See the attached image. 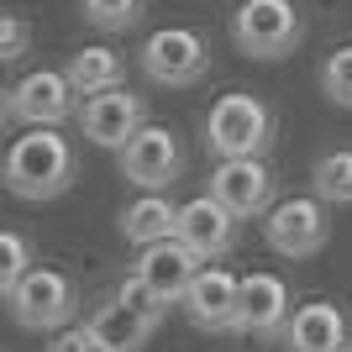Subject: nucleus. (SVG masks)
I'll return each instance as SVG.
<instances>
[{"label":"nucleus","instance_id":"nucleus-1","mask_svg":"<svg viewBox=\"0 0 352 352\" xmlns=\"http://www.w3.org/2000/svg\"><path fill=\"white\" fill-rule=\"evenodd\" d=\"M79 174V153L58 126H32L27 137H16L6 163H0V179L16 200H58L63 190Z\"/></svg>","mask_w":352,"mask_h":352},{"label":"nucleus","instance_id":"nucleus-2","mask_svg":"<svg viewBox=\"0 0 352 352\" xmlns=\"http://www.w3.org/2000/svg\"><path fill=\"white\" fill-rule=\"evenodd\" d=\"M274 105L263 95L232 89L206 111V147L216 158H263L274 147Z\"/></svg>","mask_w":352,"mask_h":352},{"label":"nucleus","instance_id":"nucleus-3","mask_svg":"<svg viewBox=\"0 0 352 352\" xmlns=\"http://www.w3.org/2000/svg\"><path fill=\"white\" fill-rule=\"evenodd\" d=\"M232 43L248 58L279 63L305 43V11L294 0H242L232 11Z\"/></svg>","mask_w":352,"mask_h":352},{"label":"nucleus","instance_id":"nucleus-4","mask_svg":"<svg viewBox=\"0 0 352 352\" xmlns=\"http://www.w3.org/2000/svg\"><path fill=\"white\" fill-rule=\"evenodd\" d=\"M142 74L163 89H190L210 74V43L195 27H158L137 53Z\"/></svg>","mask_w":352,"mask_h":352},{"label":"nucleus","instance_id":"nucleus-5","mask_svg":"<svg viewBox=\"0 0 352 352\" xmlns=\"http://www.w3.org/2000/svg\"><path fill=\"white\" fill-rule=\"evenodd\" d=\"M6 300H11L16 326H27V331H58V326L74 321V310H79L74 279L63 268H43V263H32Z\"/></svg>","mask_w":352,"mask_h":352},{"label":"nucleus","instance_id":"nucleus-6","mask_svg":"<svg viewBox=\"0 0 352 352\" xmlns=\"http://www.w3.org/2000/svg\"><path fill=\"white\" fill-rule=\"evenodd\" d=\"M263 242L279 258H316V252L331 242V216H326V200H274V210L263 216Z\"/></svg>","mask_w":352,"mask_h":352},{"label":"nucleus","instance_id":"nucleus-7","mask_svg":"<svg viewBox=\"0 0 352 352\" xmlns=\"http://www.w3.org/2000/svg\"><path fill=\"white\" fill-rule=\"evenodd\" d=\"M184 174V147L168 126H153L142 121L126 147H121V179H132L137 190H168L174 179Z\"/></svg>","mask_w":352,"mask_h":352},{"label":"nucleus","instance_id":"nucleus-8","mask_svg":"<svg viewBox=\"0 0 352 352\" xmlns=\"http://www.w3.org/2000/svg\"><path fill=\"white\" fill-rule=\"evenodd\" d=\"M210 195H216L226 210L236 216H268L274 200H279V179L263 158H216V174H210Z\"/></svg>","mask_w":352,"mask_h":352},{"label":"nucleus","instance_id":"nucleus-9","mask_svg":"<svg viewBox=\"0 0 352 352\" xmlns=\"http://www.w3.org/2000/svg\"><path fill=\"white\" fill-rule=\"evenodd\" d=\"M294 316V289L279 274H248L236 300V331L252 342H279Z\"/></svg>","mask_w":352,"mask_h":352},{"label":"nucleus","instance_id":"nucleus-10","mask_svg":"<svg viewBox=\"0 0 352 352\" xmlns=\"http://www.w3.org/2000/svg\"><path fill=\"white\" fill-rule=\"evenodd\" d=\"M147 121V100L142 95H132L126 85L116 89H95V95H85V105H79V126H85V137L95 147H126V137L137 132Z\"/></svg>","mask_w":352,"mask_h":352},{"label":"nucleus","instance_id":"nucleus-11","mask_svg":"<svg viewBox=\"0 0 352 352\" xmlns=\"http://www.w3.org/2000/svg\"><path fill=\"white\" fill-rule=\"evenodd\" d=\"M236 300H242V279H236V274H226V268H200L179 305H184V316H190L200 331L226 337V331H236Z\"/></svg>","mask_w":352,"mask_h":352},{"label":"nucleus","instance_id":"nucleus-12","mask_svg":"<svg viewBox=\"0 0 352 352\" xmlns=\"http://www.w3.org/2000/svg\"><path fill=\"white\" fill-rule=\"evenodd\" d=\"M74 95H79V89L69 85V74H58V69H32L27 79L11 89V116L27 121V126H58V121H69L74 111H79Z\"/></svg>","mask_w":352,"mask_h":352},{"label":"nucleus","instance_id":"nucleus-13","mask_svg":"<svg viewBox=\"0 0 352 352\" xmlns=\"http://www.w3.org/2000/svg\"><path fill=\"white\" fill-rule=\"evenodd\" d=\"M284 347L289 352H352V316L337 300L294 305L289 326H284Z\"/></svg>","mask_w":352,"mask_h":352},{"label":"nucleus","instance_id":"nucleus-14","mask_svg":"<svg viewBox=\"0 0 352 352\" xmlns=\"http://www.w3.org/2000/svg\"><path fill=\"white\" fill-rule=\"evenodd\" d=\"M200 268H206V258H200L195 248H184L179 236H163V242H147V248H142V258H137L132 274L147 284V289H158L168 305H179Z\"/></svg>","mask_w":352,"mask_h":352},{"label":"nucleus","instance_id":"nucleus-15","mask_svg":"<svg viewBox=\"0 0 352 352\" xmlns=\"http://www.w3.org/2000/svg\"><path fill=\"white\" fill-rule=\"evenodd\" d=\"M236 221H242V216L226 210L216 195H195L190 206H179V232L174 236L210 263V258H221V252L236 248Z\"/></svg>","mask_w":352,"mask_h":352},{"label":"nucleus","instance_id":"nucleus-16","mask_svg":"<svg viewBox=\"0 0 352 352\" xmlns=\"http://www.w3.org/2000/svg\"><path fill=\"white\" fill-rule=\"evenodd\" d=\"M89 331H95V342H100V352H142L147 347V337L158 331V321H147L142 310H132V305H121L116 294L105 300L95 316H89Z\"/></svg>","mask_w":352,"mask_h":352},{"label":"nucleus","instance_id":"nucleus-17","mask_svg":"<svg viewBox=\"0 0 352 352\" xmlns=\"http://www.w3.org/2000/svg\"><path fill=\"white\" fill-rule=\"evenodd\" d=\"M174 232H179V206H174L163 190L137 195L132 206L121 210V236H126V242H137V248L163 242V236H174Z\"/></svg>","mask_w":352,"mask_h":352},{"label":"nucleus","instance_id":"nucleus-18","mask_svg":"<svg viewBox=\"0 0 352 352\" xmlns=\"http://www.w3.org/2000/svg\"><path fill=\"white\" fill-rule=\"evenodd\" d=\"M63 74H69V85L79 89V95H95V89L126 85V58H121L116 47H79Z\"/></svg>","mask_w":352,"mask_h":352},{"label":"nucleus","instance_id":"nucleus-19","mask_svg":"<svg viewBox=\"0 0 352 352\" xmlns=\"http://www.w3.org/2000/svg\"><path fill=\"white\" fill-rule=\"evenodd\" d=\"M310 190L321 195L326 206H352V147L321 153L310 168Z\"/></svg>","mask_w":352,"mask_h":352},{"label":"nucleus","instance_id":"nucleus-20","mask_svg":"<svg viewBox=\"0 0 352 352\" xmlns=\"http://www.w3.org/2000/svg\"><path fill=\"white\" fill-rule=\"evenodd\" d=\"M321 95L331 105H347V111H352V43H342V47L326 53V63H321Z\"/></svg>","mask_w":352,"mask_h":352},{"label":"nucleus","instance_id":"nucleus-21","mask_svg":"<svg viewBox=\"0 0 352 352\" xmlns=\"http://www.w3.org/2000/svg\"><path fill=\"white\" fill-rule=\"evenodd\" d=\"M79 11H85L89 27H100V32H126V27H137L142 0H79Z\"/></svg>","mask_w":352,"mask_h":352},{"label":"nucleus","instance_id":"nucleus-22","mask_svg":"<svg viewBox=\"0 0 352 352\" xmlns=\"http://www.w3.org/2000/svg\"><path fill=\"white\" fill-rule=\"evenodd\" d=\"M27 268H32V242L21 232H6V226H0V294H11Z\"/></svg>","mask_w":352,"mask_h":352},{"label":"nucleus","instance_id":"nucleus-23","mask_svg":"<svg viewBox=\"0 0 352 352\" xmlns=\"http://www.w3.org/2000/svg\"><path fill=\"white\" fill-rule=\"evenodd\" d=\"M116 300H121V305H132V310H142L147 321H163V316H168V300H163L158 289H147L137 274H126V279L116 284Z\"/></svg>","mask_w":352,"mask_h":352},{"label":"nucleus","instance_id":"nucleus-24","mask_svg":"<svg viewBox=\"0 0 352 352\" xmlns=\"http://www.w3.org/2000/svg\"><path fill=\"white\" fill-rule=\"evenodd\" d=\"M32 47V21L16 11H0V63H16Z\"/></svg>","mask_w":352,"mask_h":352},{"label":"nucleus","instance_id":"nucleus-25","mask_svg":"<svg viewBox=\"0 0 352 352\" xmlns=\"http://www.w3.org/2000/svg\"><path fill=\"white\" fill-rule=\"evenodd\" d=\"M47 352H100V342H95L89 326H63L58 337L47 342Z\"/></svg>","mask_w":352,"mask_h":352},{"label":"nucleus","instance_id":"nucleus-26","mask_svg":"<svg viewBox=\"0 0 352 352\" xmlns=\"http://www.w3.org/2000/svg\"><path fill=\"white\" fill-rule=\"evenodd\" d=\"M11 121V89H0V126Z\"/></svg>","mask_w":352,"mask_h":352}]
</instances>
